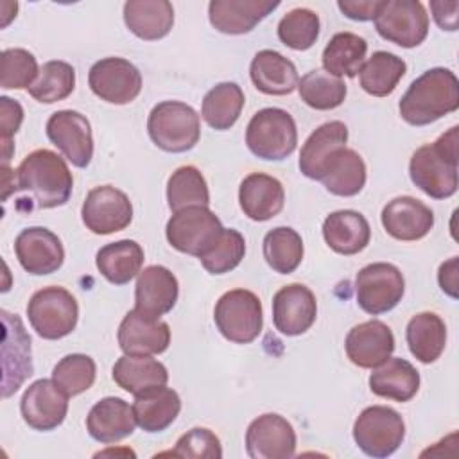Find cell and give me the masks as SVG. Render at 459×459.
I'll return each mask as SVG.
<instances>
[{
	"mask_svg": "<svg viewBox=\"0 0 459 459\" xmlns=\"http://www.w3.org/2000/svg\"><path fill=\"white\" fill-rule=\"evenodd\" d=\"M368 52V43L362 36L353 32H337L330 38L323 50V68L335 77H355Z\"/></svg>",
	"mask_w": 459,
	"mask_h": 459,
	"instance_id": "36",
	"label": "cell"
},
{
	"mask_svg": "<svg viewBox=\"0 0 459 459\" xmlns=\"http://www.w3.org/2000/svg\"><path fill=\"white\" fill-rule=\"evenodd\" d=\"M0 129H2V158L4 163L11 160L13 154V136L20 129L23 122V108L20 102L9 99V97H0Z\"/></svg>",
	"mask_w": 459,
	"mask_h": 459,
	"instance_id": "48",
	"label": "cell"
},
{
	"mask_svg": "<svg viewBox=\"0 0 459 459\" xmlns=\"http://www.w3.org/2000/svg\"><path fill=\"white\" fill-rule=\"evenodd\" d=\"M246 452L251 459H287L296 452L294 427L280 414L255 418L246 430Z\"/></svg>",
	"mask_w": 459,
	"mask_h": 459,
	"instance_id": "16",
	"label": "cell"
},
{
	"mask_svg": "<svg viewBox=\"0 0 459 459\" xmlns=\"http://www.w3.org/2000/svg\"><path fill=\"white\" fill-rule=\"evenodd\" d=\"M74 178L66 161L50 149H36L16 169V192H23L32 208H57L68 203Z\"/></svg>",
	"mask_w": 459,
	"mask_h": 459,
	"instance_id": "1",
	"label": "cell"
},
{
	"mask_svg": "<svg viewBox=\"0 0 459 459\" xmlns=\"http://www.w3.org/2000/svg\"><path fill=\"white\" fill-rule=\"evenodd\" d=\"M346 142H348V127L344 122L332 120L319 126L301 147L299 161H298L301 174L308 179L319 181L330 156L337 149L346 147Z\"/></svg>",
	"mask_w": 459,
	"mask_h": 459,
	"instance_id": "26",
	"label": "cell"
},
{
	"mask_svg": "<svg viewBox=\"0 0 459 459\" xmlns=\"http://www.w3.org/2000/svg\"><path fill=\"white\" fill-rule=\"evenodd\" d=\"M222 230L219 217L208 206H190L174 212L165 235L174 249L199 258L217 242Z\"/></svg>",
	"mask_w": 459,
	"mask_h": 459,
	"instance_id": "9",
	"label": "cell"
},
{
	"mask_svg": "<svg viewBox=\"0 0 459 459\" xmlns=\"http://www.w3.org/2000/svg\"><path fill=\"white\" fill-rule=\"evenodd\" d=\"M323 237L332 251L350 256L360 253L369 244L371 228L362 213L337 210L325 219Z\"/></svg>",
	"mask_w": 459,
	"mask_h": 459,
	"instance_id": "28",
	"label": "cell"
},
{
	"mask_svg": "<svg viewBox=\"0 0 459 459\" xmlns=\"http://www.w3.org/2000/svg\"><path fill=\"white\" fill-rule=\"evenodd\" d=\"M280 7L273 0H212L208 4L210 23L224 34H246L267 14Z\"/></svg>",
	"mask_w": 459,
	"mask_h": 459,
	"instance_id": "23",
	"label": "cell"
},
{
	"mask_svg": "<svg viewBox=\"0 0 459 459\" xmlns=\"http://www.w3.org/2000/svg\"><path fill=\"white\" fill-rule=\"evenodd\" d=\"M68 394L50 378L32 382L20 402L23 421L41 432L57 429L68 412Z\"/></svg>",
	"mask_w": 459,
	"mask_h": 459,
	"instance_id": "15",
	"label": "cell"
},
{
	"mask_svg": "<svg viewBox=\"0 0 459 459\" xmlns=\"http://www.w3.org/2000/svg\"><path fill=\"white\" fill-rule=\"evenodd\" d=\"M14 253L20 265L34 276L52 274L65 262V249L59 237L41 226L22 230L14 240Z\"/></svg>",
	"mask_w": 459,
	"mask_h": 459,
	"instance_id": "17",
	"label": "cell"
},
{
	"mask_svg": "<svg viewBox=\"0 0 459 459\" xmlns=\"http://www.w3.org/2000/svg\"><path fill=\"white\" fill-rule=\"evenodd\" d=\"M117 339L126 355H160L170 344V328L165 321L133 308L120 321Z\"/></svg>",
	"mask_w": 459,
	"mask_h": 459,
	"instance_id": "19",
	"label": "cell"
},
{
	"mask_svg": "<svg viewBox=\"0 0 459 459\" xmlns=\"http://www.w3.org/2000/svg\"><path fill=\"white\" fill-rule=\"evenodd\" d=\"M126 27L145 41L165 38L174 25V7L167 0H129L124 4Z\"/></svg>",
	"mask_w": 459,
	"mask_h": 459,
	"instance_id": "31",
	"label": "cell"
},
{
	"mask_svg": "<svg viewBox=\"0 0 459 459\" xmlns=\"http://www.w3.org/2000/svg\"><path fill=\"white\" fill-rule=\"evenodd\" d=\"M134 427L136 420L133 407L118 396H106L99 400L86 416L88 434L104 445L126 439L134 432Z\"/></svg>",
	"mask_w": 459,
	"mask_h": 459,
	"instance_id": "24",
	"label": "cell"
},
{
	"mask_svg": "<svg viewBox=\"0 0 459 459\" xmlns=\"http://www.w3.org/2000/svg\"><path fill=\"white\" fill-rule=\"evenodd\" d=\"M457 264H459V258L457 256H452L450 260L443 262L439 265V271H437V281H439V287L445 294H448L450 298L457 299V281H459V269H457Z\"/></svg>",
	"mask_w": 459,
	"mask_h": 459,
	"instance_id": "51",
	"label": "cell"
},
{
	"mask_svg": "<svg viewBox=\"0 0 459 459\" xmlns=\"http://www.w3.org/2000/svg\"><path fill=\"white\" fill-rule=\"evenodd\" d=\"M344 348L348 359L355 366L373 369L387 360L394 351V335L385 323L369 319L348 332Z\"/></svg>",
	"mask_w": 459,
	"mask_h": 459,
	"instance_id": "21",
	"label": "cell"
},
{
	"mask_svg": "<svg viewBox=\"0 0 459 459\" xmlns=\"http://www.w3.org/2000/svg\"><path fill=\"white\" fill-rule=\"evenodd\" d=\"M246 255V240L240 231L224 228L217 242L199 256V262L210 274H224L233 271Z\"/></svg>",
	"mask_w": 459,
	"mask_h": 459,
	"instance_id": "45",
	"label": "cell"
},
{
	"mask_svg": "<svg viewBox=\"0 0 459 459\" xmlns=\"http://www.w3.org/2000/svg\"><path fill=\"white\" fill-rule=\"evenodd\" d=\"M373 22L384 39L403 48L418 47L429 34V14L418 0H384Z\"/></svg>",
	"mask_w": 459,
	"mask_h": 459,
	"instance_id": "11",
	"label": "cell"
},
{
	"mask_svg": "<svg viewBox=\"0 0 459 459\" xmlns=\"http://www.w3.org/2000/svg\"><path fill=\"white\" fill-rule=\"evenodd\" d=\"M316 316V296L303 283L285 285L273 298V323L283 335L305 333L314 325Z\"/></svg>",
	"mask_w": 459,
	"mask_h": 459,
	"instance_id": "18",
	"label": "cell"
},
{
	"mask_svg": "<svg viewBox=\"0 0 459 459\" xmlns=\"http://www.w3.org/2000/svg\"><path fill=\"white\" fill-rule=\"evenodd\" d=\"M131 407L136 425L152 434L165 430L176 421L181 411V398L174 389L160 385L136 394Z\"/></svg>",
	"mask_w": 459,
	"mask_h": 459,
	"instance_id": "30",
	"label": "cell"
},
{
	"mask_svg": "<svg viewBox=\"0 0 459 459\" xmlns=\"http://www.w3.org/2000/svg\"><path fill=\"white\" fill-rule=\"evenodd\" d=\"M143 249L134 240H117L97 251L95 264L99 273L113 285H126L140 274L143 265Z\"/></svg>",
	"mask_w": 459,
	"mask_h": 459,
	"instance_id": "34",
	"label": "cell"
},
{
	"mask_svg": "<svg viewBox=\"0 0 459 459\" xmlns=\"http://www.w3.org/2000/svg\"><path fill=\"white\" fill-rule=\"evenodd\" d=\"M319 181L333 195H357L366 185V163L357 151L348 147L337 149L325 165Z\"/></svg>",
	"mask_w": 459,
	"mask_h": 459,
	"instance_id": "32",
	"label": "cell"
},
{
	"mask_svg": "<svg viewBox=\"0 0 459 459\" xmlns=\"http://www.w3.org/2000/svg\"><path fill=\"white\" fill-rule=\"evenodd\" d=\"M75 88V70L66 61H47L38 74V79L27 88L29 95L41 104H54L66 99Z\"/></svg>",
	"mask_w": 459,
	"mask_h": 459,
	"instance_id": "42",
	"label": "cell"
},
{
	"mask_svg": "<svg viewBox=\"0 0 459 459\" xmlns=\"http://www.w3.org/2000/svg\"><path fill=\"white\" fill-rule=\"evenodd\" d=\"M213 319L222 337L247 344L260 335L264 326L260 298L247 289L228 290L215 303Z\"/></svg>",
	"mask_w": 459,
	"mask_h": 459,
	"instance_id": "7",
	"label": "cell"
},
{
	"mask_svg": "<svg viewBox=\"0 0 459 459\" xmlns=\"http://www.w3.org/2000/svg\"><path fill=\"white\" fill-rule=\"evenodd\" d=\"M97 377L95 360L84 353H70L63 357L52 369V380L68 394L77 396L88 391Z\"/></svg>",
	"mask_w": 459,
	"mask_h": 459,
	"instance_id": "44",
	"label": "cell"
},
{
	"mask_svg": "<svg viewBox=\"0 0 459 459\" xmlns=\"http://www.w3.org/2000/svg\"><path fill=\"white\" fill-rule=\"evenodd\" d=\"M167 203L172 212L210 204V190L197 167L183 165L170 174L167 181Z\"/></svg>",
	"mask_w": 459,
	"mask_h": 459,
	"instance_id": "40",
	"label": "cell"
},
{
	"mask_svg": "<svg viewBox=\"0 0 459 459\" xmlns=\"http://www.w3.org/2000/svg\"><path fill=\"white\" fill-rule=\"evenodd\" d=\"M380 219L384 230L403 242L423 238L434 226V212L411 195L391 199L384 206Z\"/></svg>",
	"mask_w": 459,
	"mask_h": 459,
	"instance_id": "22",
	"label": "cell"
},
{
	"mask_svg": "<svg viewBox=\"0 0 459 459\" xmlns=\"http://www.w3.org/2000/svg\"><path fill=\"white\" fill-rule=\"evenodd\" d=\"M407 72V65L396 54L378 50L362 65L359 72L360 88L373 97H387L394 91Z\"/></svg>",
	"mask_w": 459,
	"mask_h": 459,
	"instance_id": "37",
	"label": "cell"
},
{
	"mask_svg": "<svg viewBox=\"0 0 459 459\" xmlns=\"http://www.w3.org/2000/svg\"><path fill=\"white\" fill-rule=\"evenodd\" d=\"M430 11L443 30H455L457 29V11H459V2L457 0H439V2H430Z\"/></svg>",
	"mask_w": 459,
	"mask_h": 459,
	"instance_id": "50",
	"label": "cell"
},
{
	"mask_svg": "<svg viewBox=\"0 0 459 459\" xmlns=\"http://www.w3.org/2000/svg\"><path fill=\"white\" fill-rule=\"evenodd\" d=\"M249 75L255 88L265 95H289L298 88L299 77L294 63L276 50H260L255 54Z\"/></svg>",
	"mask_w": 459,
	"mask_h": 459,
	"instance_id": "27",
	"label": "cell"
},
{
	"mask_svg": "<svg viewBox=\"0 0 459 459\" xmlns=\"http://www.w3.org/2000/svg\"><path fill=\"white\" fill-rule=\"evenodd\" d=\"M113 380L131 394H140L152 387L167 385V368L151 355H122L113 366Z\"/></svg>",
	"mask_w": 459,
	"mask_h": 459,
	"instance_id": "33",
	"label": "cell"
},
{
	"mask_svg": "<svg viewBox=\"0 0 459 459\" xmlns=\"http://www.w3.org/2000/svg\"><path fill=\"white\" fill-rule=\"evenodd\" d=\"M405 437V423L400 412L385 405L366 407L353 423V439L369 457L393 455Z\"/></svg>",
	"mask_w": 459,
	"mask_h": 459,
	"instance_id": "8",
	"label": "cell"
},
{
	"mask_svg": "<svg viewBox=\"0 0 459 459\" xmlns=\"http://www.w3.org/2000/svg\"><path fill=\"white\" fill-rule=\"evenodd\" d=\"M81 217L91 233L109 235L122 231L131 224L133 204L122 190L111 185H100L86 194Z\"/></svg>",
	"mask_w": 459,
	"mask_h": 459,
	"instance_id": "12",
	"label": "cell"
},
{
	"mask_svg": "<svg viewBox=\"0 0 459 459\" xmlns=\"http://www.w3.org/2000/svg\"><path fill=\"white\" fill-rule=\"evenodd\" d=\"M36 57L25 48H7L0 56V86L4 90L30 88L38 79Z\"/></svg>",
	"mask_w": 459,
	"mask_h": 459,
	"instance_id": "46",
	"label": "cell"
},
{
	"mask_svg": "<svg viewBox=\"0 0 459 459\" xmlns=\"http://www.w3.org/2000/svg\"><path fill=\"white\" fill-rule=\"evenodd\" d=\"M457 133L459 127L454 126L446 133H443L434 143L421 145L411 156V181L432 199H446L457 192Z\"/></svg>",
	"mask_w": 459,
	"mask_h": 459,
	"instance_id": "3",
	"label": "cell"
},
{
	"mask_svg": "<svg viewBox=\"0 0 459 459\" xmlns=\"http://www.w3.org/2000/svg\"><path fill=\"white\" fill-rule=\"evenodd\" d=\"M403 292V276L393 264L375 262L362 267L355 276L357 305L371 316L393 310L402 301Z\"/></svg>",
	"mask_w": 459,
	"mask_h": 459,
	"instance_id": "10",
	"label": "cell"
},
{
	"mask_svg": "<svg viewBox=\"0 0 459 459\" xmlns=\"http://www.w3.org/2000/svg\"><path fill=\"white\" fill-rule=\"evenodd\" d=\"M262 249L267 265L280 274L294 273L303 260L301 235L289 226H278L267 231Z\"/></svg>",
	"mask_w": 459,
	"mask_h": 459,
	"instance_id": "39",
	"label": "cell"
},
{
	"mask_svg": "<svg viewBox=\"0 0 459 459\" xmlns=\"http://www.w3.org/2000/svg\"><path fill=\"white\" fill-rule=\"evenodd\" d=\"M246 143L260 160H285L298 145V129L292 115L281 108L256 111L246 127Z\"/></svg>",
	"mask_w": 459,
	"mask_h": 459,
	"instance_id": "5",
	"label": "cell"
},
{
	"mask_svg": "<svg viewBox=\"0 0 459 459\" xmlns=\"http://www.w3.org/2000/svg\"><path fill=\"white\" fill-rule=\"evenodd\" d=\"M178 296L179 283L174 273L163 265H149L136 278L134 310L160 319L174 308Z\"/></svg>",
	"mask_w": 459,
	"mask_h": 459,
	"instance_id": "20",
	"label": "cell"
},
{
	"mask_svg": "<svg viewBox=\"0 0 459 459\" xmlns=\"http://www.w3.org/2000/svg\"><path fill=\"white\" fill-rule=\"evenodd\" d=\"M319 16L307 7L289 11L278 23L280 41L292 50H308L319 38Z\"/></svg>",
	"mask_w": 459,
	"mask_h": 459,
	"instance_id": "43",
	"label": "cell"
},
{
	"mask_svg": "<svg viewBox=\"0 0 459 459\" xmlns=\"http://www.w3.org/2000/svg\"><path fill=\"white\" fill-rule=\"evenodd\" d=\"M244 102V91L237 82H219L204 95L201 115L212 129L226 131L238 120Z\"/></svg>",
	"mask_w": 459,
	"mask_h": 459,
	"instance_id": "38",
	"label": "cell"
},
{
	"mask_svg": "<svg viewBox=\"0 0 459 459\" xmlns=\"http://www.w3.org/2000/svg\"><path fill=\"white\" fill-rule=\"evenodd\" d=\"M27 316L36 333L47 341L70 335L77 326V299L63 287H43L27 303Z\"/></svg>",
	"mask_w": 459,
	"mask_h": 459,
	"instance_id": "6",
	"label": "cell"
},
{
	"mask_svg": "<svg viewBox=\"0 0 459 459\" xmlns=\"http://www.w3.org/2000/svg\"><path fill=\"white\" fill-rule=\"evenodd\" d=\"M88 84L100 100L122 106L140 95L142 74L124 57H104L90 68Z\"/></svg>",
	"mask_w": 459,
	"mask_h": 459,
	"instance_id": "13",
	"label": "cell"
},
{
	"mask_svg": "<svg viewBox=\"0 0 459 459\" xmlns=\"http://www.w3.org/2000/svg\"><path fill=\"white\" fill-rule=\"evenodd\" d=\"M411 353L423 364L436 362L446 344L445 321L434 312H420L411 317L405 330Z\"/></svg>",
	"mask_w": 459,
	"mask_h": 459,
	"instance_id": "35",
	"label": "cell"
},
{
	"mask_svg": "<svg viewBox=\"0 0 459 459\" xmlns=\"http://www.w3.org/2000/svg\"><path fill=\"white\" fill-rule=\"evenodd\" d=\"M174 457H195V459H221L222 457V446L219 437L204 427H195L188 432H185L174 450L167 452Z\"/></svg>",
	"mask_w": 459,
	"mask_h": 459,
	"instance_id": "47",
	"label": "cell"
},
{
	"mask_svg": "<svg viewBox=\"0 0 459 459\" xmlns=\"http://www.w3.org/2000/svg\"><path fill=\"white\" fill-rule=\"evenodd\" d=\"M301 100L317 111L339 108L346 99V84L341 77L330 75L325 70H310L298 82Z\"/></svg>",
	"mask_w": 459,
	"mask_h": 459,
	"instance_id": "41",
	"label": "cell"
},
{
	"mask_svg": "<svg viewBox=\"0 0 459 459\" xmlns=\"http://www.w3.org/2000/svg\"><path fill=\"white\" fill-rule=\"evenodd\" d=\"M147 131L161 151L186 152L199 142L201 120L192 106L181 100H163L151 109Z\"/></svg>",
	"mask_w": 459,
	"mask_h": 459,
	"instance_id": "4",
	"label": "cell"
},
{
	"mask_svg": "<svg viewBox=\"0 0 459 459\" xmlns=\"http://www.w3.org/2000/svg\"><path fill=\"white\" fill-rule=\"evenodd\" d=\"M238 203L246 217L264 222L283 210L285 190L276 178L264 172H251L238 186Z\"/></svg>",
	"mask_w": 459,
	"mask_h": 459,
	"instance_id": "25",
	"label": "cell"
},
{
	"mask_svg": "<svg viewBox=\"0 0 459 459\" xmlns=\"http://www.w3.org/2000/svg\"><path fill=\"white\" fill-rule=\"evenodd\" d=\"M369 389L373 394L394 402H409L420 389V373L405 359L389 357L369 375Z\"/></svg>",
	"mask_w": 459,
	"mask_h": 459,
	"instance_id": "29",
	"label": "cell"
},
{
	"mask_svg": "<svg viewBox=\"0 0 459 459\" xmlns=\"http://www.w3.org/2000/svg\"><path fill=\"white\" fill-rule=\"evenodd\" d=\"M45 131L48 140L74 167L84 169L90 165L93 158V136L90 120L82 113L59 109L48 117Z\"/></svg>",
	"mask_w": 459,
	"mask_h": 459,
	"instance_id": "14",
	"label": "cell"
},
{
	"mask_svg": "<svg viewBox=\"0 0 459 459\" xmlns=\"http://www.w3.org/2000/svg\"><path fill=\"white\" fill-rule=\"evenodd\" d=\"M459 108V81L448 68L436 66L416 77L400 99V117L411 126H429Z\"/></svg>",
	"mask_w": 459,
	"mask_h": 459,
	"instance_id": "2",
	"label": "cell"
},
{
	"mask_svg": "<svg viewBox=\"0 0 459 459\" xmlns=\"http://www.w3.org/2000/svg\"><path fill=\"white\" fill-rule=\"evenodd\" d=\"M382 4L384 0H339L337 7L350 20L369 22L375 20Z\"/></svg>",
	"mask_w": 459,
	"mask_h": 459,
	"instance_id": "49",
	"label": "cell"
}]
</instances>
